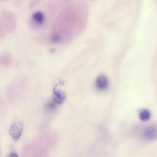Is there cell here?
<instances>
[{
	"label": "cell",
	"mask_w": 157,
	"mask_h": 157,
	"mask_svg": "<svg viewBox=\"0 0 157 157\" xmlns=\"http://www.w3.org/2000/svg\"><path fill=\"white\" fill-rule=\"evenodd\" d=\"M141 136L148 142L157 140V127L153 125L146 127L141 132Z\"/></svg>",
	"instance_id": "obj_2"
},
{
	"label": "cell",
	"mask_w": 157,
	"mask_h": 157,
	"mask_svg": "<svg viewBox=\"0 0 157 157\" xmlns=\"http://www.w3.org/2000/svg\"><path fill=\"white\" fill-rule=\"evenodd\" d=\"M56 105L57 104L53 101H49L45 106V110L47 111V113H53L56 110Z\"/></svg>",
	"instance_id": "obj_9"
},
{
	"label": "cell",
	"mask_w": 157,
	"mask_h": 157,
	"mask_svg": "<svg viewBox=\"0 0 157 157\" xmlns=\"http://www.w3.org/2000/svg\"><path fill=\"white\" fill-rule=\"evenodd\" d=\"M5 36V30L4 28L2 26V19L0 18V38H3Z\"/></svg>",
	"instance_id": "obj_10"
},
{
	"label": "cell",
	"mask_w": 157,
	"mask_h": 157,
	"mask_svg": "<svg viewBox=\"0 0 157 157\" xmlns=\"http://www.w3.org/2000/svg\"><path fill=\"white\" fill-rule=\"evenodd\" d=\"M23 132V124L20 121L13 123L9 130V135L14 140H18L21 137Z\"/></svg>",
	"instance_id": "obj_3"
},
{
	"label": "cell",
	"mask_w": 157,
	"mask_h": 157,
	"mask_svg": "<svg viewBox=\"0 0 157 157\" xmlns=\"http://www.w3.org/2000/svg\"><path fill=\"white\" fill-rule=\"evenodd\" d=\"M32 21L34 25L36 26H40L44 23L45 21V15L40 11L35 12L32 16Z\"/></svg>",
	"instance_id": "obj_6"
},
{
	"label": "cell",
	"mask_w": 157,
	"mask_h": 157,
	"mask_svg": "<svg viewBox=\"0 0 157 157\" xmlns=\"http://www.w3.org/2000/svg\"><path fill=\"white\" fill-rule=\"evenodd\" d=\"M8 157H18V154H17V153H11L9 155V156H8Z\"/></svg>",
	"instance_id": "obj_11"
},
{
	"label": "cell",
	"mask_w": 157,
	"mask_h": 157,
	"mask_svg": "<svg viewBox=\"0 0 157 157\" xmlns=\"http://www.w3.org/2000/svg\"><path fill=\"white\" fill-rule=\"evenodd\" d=\"M4 1H6V0H0V2H4Z\"/></svg>",
	"instance_id": "obj_12"
},
{
	"label": "cell",
	"mask_w": 157,
	"mask_h": 157,
	"mask_svg": "<svg viewBox=\"0 0 157 157\" xmlns=\"http://www.w3.org/2000/svg\"><path fill=\"white\" fill-rule=\"evenodd\" d=\"M65 99H66V95L61 90H55L53 92V99H52V101L56 104H62L64 102Z\"/></svg>",
	"instance_id": "obj_7"
},
{
	"label": "cell",
	"mask_w": 157,
	"mask_h": 157,
	"mask_svg": "<svg viewBox=\"0 0 157 157\" xmlns=\"http://www.w3.org/2000/svg\"><path fill=\"white\" fill-rule=\"evenodd\" d=\"M12 58L9 53L0 54V66L1 67H9L12 64Z\"/></svg>",
	"instance_id": "obj_5"
},
{
	"label": "cell",
	"mask_w": 157,
	"mask_h": 157,
	"mask_svg": "<svg viewBox=\"0 0 157 157\" xmlns=\"http://www.w3.org/2000/svg\"><path fill=\"white\" fill-rule=\"evenodd\" d=\"M2 23L4 30L9 33H12L15 31L16 27L15 18L13 14L7 10H4L2 12Z\"/></svg>",
	"instance_id": "obj_1"
},
{
	"label": "cell",
	"mask_w": 157,
	"mask_h": 157,
	"mask_svg": "<svg viewBox=\"0 0 157 157\" xmlns=\"http://www.w3.org/2000/svg\"><path fill=\"white\" fill-rule=\"evenodd\" d=\"M139 117L140 121H142L143 122L148 121L151 118L150 111L149 110H146V109H143L139 113Z\"/></svg>",
	"instance_id": "obj_8"
},
{
	"label": "cell",
	"mask_w": 157,
	"mask_h": 157,
	"mask_svg": "<svg viewBox=\"0 0 157 157\" xmlns=\"http://www.w3.org/2000/svg\"><path fill=\"white\" fill-rule=\"evenodd\" d=\"M109 81L107 77L104 75H101L98 76L95 81V87L96 90L99 91H104L109 87Z\"/></svg>",
	"instance_id": "obj_4"
}]
</instances>
